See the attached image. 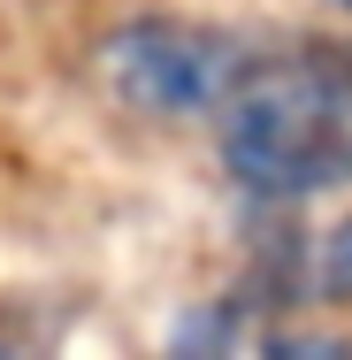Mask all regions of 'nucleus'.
<instances>
[{"instance_id":"nucleus-2","label":"nucleus","mask_w":352,"mask_h":360,"mask_svg":"<svg viewBox=\"0 0 352 360\" xmlns=\"http://www.w3.org/2000/svg\"><path fill=\"white\" fill-rule=\"evenodd\" d=\"M107 70H115V92L153 108V115H200V108H222L253 62L214 23L153 15V23H131L107 39Z\"/></svg>"},{"instance_id":"nucleus-3","label":"nucleus","mask_w":352,"mask_h":360,"mask_svg":"<svg viewBox=\"0 0 352 360\" xmlns=\"http://www.w3.org/2000/svg\"><path fill=\"white\" fill-rule=\"evenodd\" d=\"M322 291L330 299H352V222H337L330 245H322Z\"/></svg>"},{"instance_id":"nucleus-4","label":"nucleus","mask_w":352,"mask_h":360,"mask_svg":"<svg viewBox=\"0 0 352 360\" xmlns=\"http://www.w3.org/2000/svg\"><path fill=\"white\" fill-rule=\"evenodd\" d=\"M337 8H352V0H337Z\"/></svg>"},{"instance_id":"nucleus-1","label":"nucleus","mask_w":352,"mask_h":360,"mask_svg":"<svg viewBox=\"0 0 352 360\" xmlns=\"http://www.w3.org/2000/svg\"><path fill=\"white\" fill-rule=\"evenodd\" d=\"M222 161L268 200L352 184V39H314L291 62L237 77L222 100Z\"/></svg>"}]
</instances>
